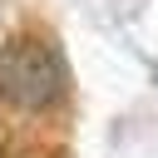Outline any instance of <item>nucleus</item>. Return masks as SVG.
Masks as SVG:
<instances>
[{"instance_id":"obj_1","label":"nucleus","mask_w":158,"mask_h":158,"mask_svg":"<svg viewBox=\"0 0 158 158\" xmlns=\"http://www.w3.org/2000/svg\"><path fill=\"white\" fill-rule=\"evenodd\" d=\"M0 99L10 109H25V114H40V109L59 104L64 99L59 49L49 40H35V35H20L10 44H0Z\"/></svg>"}]
</instances>
